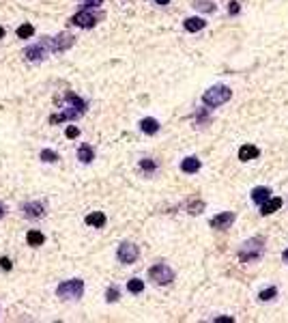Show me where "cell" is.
Segmentation results:
<instances>
[{
    "label": "cell",
    "instance_id": "obj_1",
    "mask_svg": "<svg viewBox=\"0 0 288 323\" xmlns=\"http://www.w3.org/2000/svg\"><path fill=\"white\" fill-rule=\"evenodd\" d=\"M86 108H89V104L82 99L80 95L75 93H67L61 104V112L58 115H52L50 116V123L54 125V123H65V121H75V118L84 116Z\"/></svg>",
    "mask_w": 288,
    "mask_h": 323
},
{
    "label": "cell",
    "instance_id": "obj_2",
    "mask_svg": "<svg viewBox=\"0 0 288 323\" xmlns=\"http://www.w3.org/2000/svg\"><path fill=\"white\" fill-rule=\"evenodd\" d=\"M265 254V239L263 237H249V239L239 248V258L243 263H256Z\"/></svg>",
    "mask_w": 288,
    "mask_h": 323
},
{
    "label": "cell",
    "instance_id": "obj_3",
    "mask_svg": "<svg viewBox=\"0 0 288 323\" xmlns=\"http://www.w3.org/2000/svg\"><path fill=\"white\" fill-rule=\"evenodd\" d=\"M230 97H232V91L226 84H215L202 93V104L206 108H217V106H224L226 101H230Z\"/></svg>",
    "mask_w": 288,
    "mask_h": 323
},
{
    "label": "cell",
    "instance_id": "obj_4",
    "mask_svg": "<svg viewBox=\"0 0 288 323\" xmlns=\"http://www.w3.org/2000/svg\"><path fill=\"white\" fill-rule=\"evenodd\" d=\"M56 295L61 300H80L84 295V280L80 278L65 280L56 287Z\"/></svg>",
    "mask_w": 288,
    "mask_h": 323
},
{
    "label": "cell",
    "instance_id": "obj_5",
    "mask_svg": "<svg viewBox=\"0 0 288 323\" xmlns=\"http://www.w3.org/2000/svg\"><path fill=\"white\" fill-rule=\"evenodd\" d=\"M149 280H153L155 284H161V287H166V284H170L172 280H175V269L170 265H166V263H157L149 269Z\"/></svg>",
    "mask_w": 288,
    "mask_h": 323
},
{
    "label": "cell",
    "instance_id": "obj_6",
    "mask_svg": "<svg viewBox=\"0 0 288 323\" xmlns=\"http://www.w3.org/2000/svg\"><path fill=\"white\" fill-rule=\"evenodd\" d=\"M47 41V47H50L52 54H61V52H67L69 47L75 43V37L71 35V32H61V35L56 37H45Z\"/></svg>",
    "mask_w": 288,
    "mask_h": 323
},
{
    "label": "cell",
    "instance_id": "obj_7",
    "mask_svg": "<svg viewBox=\"0 0 288 323\" xmlns=\"http://www.w3.org/2000/svg\"><path fill=\"white\" fill-rule=\"evenodd\" d=\"M99 20H101L99 13H93L90 9H82L69 20V24L78 26V28H93V26H97V22Z\"/></svg>",
    "mask_w": 288,
    "mask_h": 323
},
{
    "label": "cell",
    "instance_id": "obj_8",
    "mask_svg": "<svg viewBox=\"0 0 288 323\" xmlns=\"http://www.w3.org/2000/svg\"><path fill=\"white\" fill-rule=\"evenodd\" d=\"M138 256H140V248L135 244H132V241H123L116 250V258L123 263V265H133V263L138 261Z\"/></svg>",
    "mask_w": 288,
    "mask_h": 323
},
{
    "label": "cell",
    "instance_id": "obj_9",
    "mask_svg": "<svg viewBox=\"0 0 288 323\" xmlns=\"http://www.w3.org/2000/svg\"><path fill=\"white\" fill-rule=\"evenodd\" d=\"M24 56H26V61H30V63H39V61H45V58L52 56V54H50V47H47L45 39H41V41H37L35 46L26 47Z\"/></svg>",
    "mask_w": 288,
    "mask_h": 323
},
{
    "label": "cell",
    "instance_id": "obj_10",
    "mask_svg": "<svg viewBox=\"0 0 288 323\" xmlns=\"http://www.w3.org/2000/svg\"><path fill=\"white\" fill-rule=\"evenodd\" d=\"M22 211H24V218L28 220H39L45 215V205L41 201H28L24 203V207H22Z\"/></svg>",
    "mask_w": 288,
    "mask_h": 323
},
{
    "label": "cell",
    "instance_id": "obj_11",
    "mask_svg": "<svg viewBox=\"0 0 288 323\" xmlns=\"http://www.w3.org/2000/svg\"><path fill=\"white\" fill-rule=\"evenodd\" d=\"M237 220V215L232 213V211H222V213H217L215 218H211V229H217V231H226V229H230L232 222Z\"/></svg>",
    "mask_w": 288,
    "mask_h": 323
},
{
    "label": "cell",
    "instance_id": "obj_12",
    "mask_svg": "<svg viewBox=\"0 0 288 323\" xmlns=\"http://www.w3.org/2000/svg\"><path fill=\"white\" fill-rule=\"evenodd\" d=\"M140 132L146 134V136H155L157 132H159V121L153 116H146L140 121Z\"/></svg>",
    "mask_w": 288,
    "mask_h": 323
},
{
    "label": "cell",
    "instance_id": "obj_13",
    "mask_svg": "<svg viewBox=\"0 0 288 323\" xmlns=\"http://www.w3.org/2000/svg\"><path fill=\"white\" fill-rule=\"evenodd\" d=\"M260 155V149L254 147V144H243L241 149H239V160L241 162H249V160H256Z\"/></svg>",
    "mask_w": 288,
    "mask_h": 323
},
{
    "label": "cell",
    "instance_id": "obj_14",
    "mask_svg": "<svg viewBox=\"0 0 288 323\" xmlns=\"http://www.w3.org/2000/svg\"><path fill=\"white\" fill-rule=\"evenodd\" d=\"M282 207V198H267L265 203H260V213L263 215H271V213H275L278 209Z\"/></svg>",
    "mask_w": 288,
    "mask_h": 323
},
{
    "label": "cell",
    "instance_id": "obj_15",
    "mask_svg": "<svg viewBox=\"0 0 288 323\" xmlns=\"http://www.w3.org/2000/svg\"><path fill=\"white\" fill-rule=\"evenodd\" d=\"M200 160L198 158H194V155H189V158H185L181 162V170L183 172H187V175H196V172L200 170Z\"/></svg>",
    "mask_w": 288,
    "mask_h": 323
},
{
    "label": "cell",
    "instance_id": "obj_16",
    "mask_svg": "<svg viewBox=\"0 0 288 323\" xmlns=\"http://www.w3.org/2000/svg\"><path fill=\"white\" fill-rule=\"evenodd\" d=\"M26 244L28 246H32V248H39V246H43L45 244V235L41 233V231H28V233H26Z\"/></svg>",
    "mask_w": 288,
    "mask_h": 323
},
{
    "label": "cell",
    "instance_id": "obj_17",
    "mask_svg": "<svg viewBox=\"0 0 288 323\" xmlns=\"http://www.w3.org/2000/svg\"><path fill=\"white\" fill-rule=\"evenodd\" d=\"M106 222H108V220H106V215H103L101 211H93V213L86 215V224L93 226V229H103Z\"/></svg>",
    "mask_w": 288,
    "mask_h": 323
},
{
    "label": "cell",
    "instance_id": "obj_18",
    "mask_svg": "<svg viewBox=\"0 0 288 323\" xmlns=\"http://www.w3.org/2000/svg\"><path fill=\"white\" fill-rule=\"evenodd\" d=\"M269 196H271V187H267V185H258V187H254L252 190V201L256 205L265 203Z\"/></svg>",
    "mask_w": 288,
    "mask_h": 323
},
{
    "label": "cell",
    "instance_id": "obj_19",
    "mask_svg": "<svg viewBox=\"0 0 288 323\" xmlns=\"http://www.w3.org/2000/svg\"><path fill=\"white\" fill-rule=\"evenodd\" d=\"M78 160L82 162V164H90V162L95 160V151L90 144H80L78 149Z\"/></svg>",
    "mask_w": 288,
    "mask_h": 323
},
{
    "label": "cell",
    "instance_id": "obj_20",
    "mask_svg": "<svg viewBox=\"0 0 288 323\" xmlns=\"http://www.w3.org/2000/svg\"><path fill=\"white\" fill-rule=\"evenodd\" d=\"M183 26H185L187 32H198V30H202L206 26V20H202V18H187L185 22H183Z\"/></svg>",
    "mask_w": 288,
    "mask_h": 323
},
{
    "label": "cell",
    "instance_id": "obj_21",
    "mask_svg": "<svg viewBox=\"0 0 288 323\" xmlns=\"http://www.w3.org/2000/svg\"><path fill=\"white\" fill-rule=\"evenodd\" d=\"M192 7L196 11H202V13H215L217 11V4L211 2V0H194Z\"/></svg>",
    "mask_w": 288,
    "mask_h": 323
},
{
    "label": "cell",
    "instance_id": "obj_22",
    "mask_svg": "<svg viewBox=\"0 0 288 323\" xmlns=\"http://www.w3.org/2000/svg\"><path fill=\"white\" fill-rule=\"evenodd\" d=\"M127 291H129V293H133V295L142 293V291H144V280H140V278H132V280L127 282Z\"/></svg>",
    "mask_w": 288,
    "mask_h": 323
},
{
    "label": "cell",
    "instance_id": "obj_23",
    "mask_svg": "<svg viewBox=\"0 0 288 323\" xmlns=\"http://www.w3.org/2000/svg\"><path fill=\"white\" fill-rule=\"evenodd\" d=\"M39 158H41V162H45V164H56V162L61 160L56 151H52V149H43L39 153Z\"/></svg>",
    "mask_w": 288,
    "mask_h": 323
},
{
    "label": "cell",
    "instance_id": "obj_24",
    "mask_svg": "<svg viewBox=\"0 0 288 323\" xmlns=\"http://www.w3.org/2000/svg\"><path fill=\"white\" fill-rule=\"evenodd\" d=\"M35 35V26L32 24H22L18 28V37L20 39H30V37Z\"/></svg>",
    "mask_w": 288,
    "mask_h": 323
},
{
    "label": "cell",
    "instance_id": "obj_25",
    "mask_svg": "<svg viewBox=\"0 0 288 323\" xmlns=\"http://www.w3.org/2000/svg\"><path fill=\"white\" fill-rule=\"evenodd\" d=\"M140 170H144L146 175H153L157 170V164L151 158H144V160H140Z\"/></svg>",
    "mask_w": 288,
    "mask_h": 323
},
{
    "label": "cell",
    "instance_id": "obj_26",
    "mask_svg": "<svg viewBox=\"0 0 288 323\" xmlns=\"http://www.w3.org/2000/svg\"><path fill=\"white\" fill-rule=\"evenodd\" d=\"M275 295H278V287H269V289H263L258 293V300L260 301H271L275 298Z\"/></svg>",
    "mask_w": 288,
    "mask_h": 323
},
{
    "label": "cell",
    "instance_id": "obj_27",
    "mask_svg": "<svg viewBox=\"0 0 288 323\" xmlns=\"http://www.w3.org/2000/svg\"><path fill=\"white\" fill-rule=\"evenodd\" d=\"M118 298H121V291H118L116 284H110L106 291V300L110 301V304H114V301H118Z\"/></svg>",
    "mask_w": 288,
    "mask_h": 323
},
{
    "label": "cell",
    "instance_id": "obj_28",
    "mask_svg": "<svg viewBox=\"0 0 288 323\" xmlns=\"http://www.w3.org/2000/svg\"><path fill=\"white\" fill-rule=\"evenodd\" d=\"M202 209H204V201H194V203H189V213H192V215L202 213Z\"/></svg>",
    "mask_w": 288,
    "mask_h": 323
},
{
    "label": "cell",
    "instance_id": "obj_29",
    "mask_svg": "<svg viewBox=\"0 0 288 323\" xmlns=\"http://www.w3.org/2000/svg\"><path fill=\"white\" fill-rule=\"evenodd\" d=\"M241 13V4L237 2V0H232L230 4H228V15H239Z\"/></svg>",
    "mask_w": 288,
    "mask_h": 323
},
{
    "label": "cell",
    "instance_id": "obj_30",
    "mask_svg": "<svg viewBox=\"0 0 288 323\" xmlns=\"http://www.w3.org/2000/svg\"><path fill=\"white\" fill-rule=\"evenodd\" d=\"M101 4H103V0H84L82 7L84 9H97V7H101Z\"/></svg>",
    "mask_w": 288,
    "mask_h": 323
},
{
    "label": "cell",
    "instance_id": "obj_31",
    "mask_svg": "<svg viewBox=\"0 0 288 323\" xmlns=\"http://www.w3.org/2000/svg\"><path fill=\"white\" fill-rule=\"evenodd\" d=\"M65 136H67V138H78L80 136V129L73 127V125H69L67 129H65Z\"/></svg>",
    "mask_w": 288,
    "mask_h": 323
},
{
    "label": "cell",
    "instance_id": "obj_32",
    "mask_svg": "<svg viewBox=\"0 0 288 323\" xmlns=\"http://www.w3.org/2000/svg\"><path fill=\"white\" fill-rule=\"evenodd\" d=\"M0 267H2L4 272H11V269H13V263H11L9 256H2V258H0Z\"/></svg>",
    "mask_w": 288,
    "mask_h": 323
},
{
    "label": "cell",
    "instance_id": "obj_33",
    "mask_svg": "<svg viewBox=\"0 0 288 323\" xmlns=\"http://www.w3.org/2000/svg\"><path fill=\"white\" fill-rule=\"evenodd\" d=\"M226 321H235L232 317H217L215 319V323H226Z\"/></svg>",
    "mask_w": 288,
    "mask_h": 323
},
{
    "label": "cell",
    "instance_id": "obj_34",
    "mask_svg": "<svg viewBox=\"0 0 288 323\" xmlns=\"http://www.w3.org/2000/svg\"><path fill=\"white\" fill-rule=\"evenodd\" d=\"M4 215H7V207H4V205L0 203V218H4Z\"/></svg>",
    "mask_w": 288,
    "mask_h": 323
},
{
    "label": "cell",
    "instance_id": "obj_35",
    "mask_svg": "<svg viewBox=\"0 0 288 323\" xmlns=\"http://www.w3.org/2000/svg\"><path fill=\"white\" fill-rule=\"evenodd\" d=\"M155 4H161V7H166V4H170V0H155Z\"/></svg>",
    "mask_w": 288,
    "mask_h": 323
},
{
    "label": "cell",
    "instance_id": "obj_36",
    "mask_svg": "<svg viewBox=\"0 0 288 323\" xmlns=\"http://www.w3.org/2000/svg\"><path fill=\"white\" fill-rule=\"evenodd\" d=\"M282 258H284V261L288 263V248H286V250H284V252H282Z\"/></svg>",
    "mask_w": 288,
    "mask_h": 323
},
{
    "label": "cell",
    "instance_id": "obj_37",
    "mask_svg": "<svg viewBox=\"0 0 288 323\" xmlns=\"http://www.w3.org/2000/svg\"><path fill=\"white\" fill-rule=\"evenodd\" d=\"M2 37H4V28H2V26H0V39H2Z\"/></svg>",
    "mask_w": 288,
    "mask_h": 323
}]
</instances>
